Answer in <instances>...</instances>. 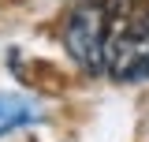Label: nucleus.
Here are the masks:
<instances>
[{"label": "nucleus", "mask_w": 149, "mask_h": 142, "mask_svg": "<svg viewBox=\"0 0 149 142\" xmlns=\"http://www.w3.org/2000/svg\"><path fill=\"white\" fill-rule=\"evenodd\" d=\"M108 30H112V19L108 8L101 0H86L78 4L67 22H63V49L82 71H104V49H108Z\"/></svg>", "instance_id": "nucleus-1"}, {"label": "nucleus", "mask_w": 149, "mask_h": 142, "mask_svg": "<svg viewBox=\"0 0 149 142\" xmlns=\"http://www.w3.org/2000/svg\"><path fill=\"white\" fill-rule=\"evenodd\" d=\"M104 71L116 82H142V79H149V15L116 22L108 30Z\"/></svg>", "instance_id": "nucleus-2"}, {"label": "nucleus", "mask_w": 149, "mask_h": 142, "mask_svg": "<svg viewBox=\"0 0 149 142\" xmlns=\"http://www.w3.org/2000/svg\"><path fill=\"white\" fill-rule=\"evenodd\" d=\"M37 116V108L30 97H19V93H0V135L15 131V127L30 124Z\"/></svg>", "instance_id": "nucleus-3"}, {"label": "nucleus", "mask_w": 149, "mask_h": 142, "mask_svg": "<svg viewBox=\"0 0 149 142\" xmlns=\"http://www.w3.org/2000/svg\"><path fill=\"white\" fill-rule=\"evenodd\" d=\"M146 15H149V11H146Z\"/></svg>", "instance_id": "nucleus-4"}]
</instances>
